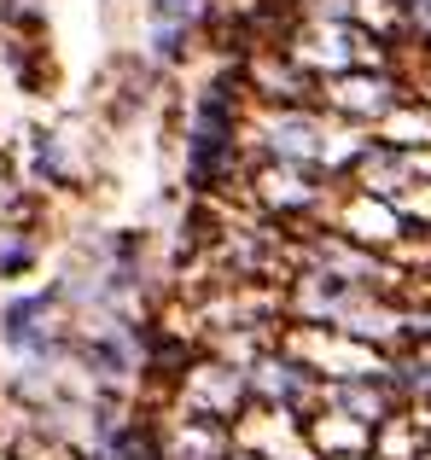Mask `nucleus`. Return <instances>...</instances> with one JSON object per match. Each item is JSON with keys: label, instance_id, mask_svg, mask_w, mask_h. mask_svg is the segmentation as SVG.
Instances as JSON below:
<instances>
[{"label": "nucleus", "instance_id": "nucleus-1", "mask_svg": "<svg viewBox=\"0 0 431 460\" xmlns=\"http://www.w3.org/2000/svg\"><path fill=\"white\" fill-rule=\"evenodd\" d=\"M332 105L350 117H385L397 105V88L385 76H367V70H350V76L332 82Z\"/></svg>", "mask_w": 431, "mask_h": 460}, {"label": "nucleus", "instance_id": "nucleus-2", "mask_svg": "<svg viewBox=\"0 0 431 460\" xmlns=\"http://www.w3.org/2000/svg\"><path fill=\"white\" fill-rule=\"evenodd\" d=\"M268 146L280 152L286 164H303V157H321V152H327V140H321V123H315V117L286 111V117H274V123H268Z\"/></svg>", "mask_w": 431, "mask_h": 460}, {"label": "nucleus", "instance_id": "nucleus-3", "mask_svg": "<svg viewBox=\"0 0 431 460\" xmlns=\"http://www.w3.org/2000/svg\"><path fill=\"white\" fill-rule=\"evenodd\" d=\"M239 396H245L239 373H227V367H205V373L193 379V391H187V402H193L205 420H222V414H233V408H239Z\"/></svg>", "mask_w": 431, "mask_h": 460}, {"label": "nucleus", "instance_id": "nucleus-4", "mask_svg": "<svg viewBox=\"0 0 431 460\" xmlns=\"http://www.w3.org/2000/svg\"><path fill=\"white\" fill-rule=\"evenodd\" d=\"M251 391L257 396H268V402H303V391H309V379H303V367L297 361H257L251 367Z\"/></svg>", "mask_w": 431, "mask_h": 460}, {"label": "nucleus", "instance_id": "nucleus-5", "mask_svg": "<svg viewBox=\"0 0 431 460\" xmlns=\"http://www.w3.org/2000/svg\"><path fill=\"white\" fill-rule=\"evenodd\" d=\"M327 402L339 408V414L362 420V426H379V420L391 414V396L379 391V385H362V379H350V385H332V391H327Z\"/></svg>", "mask_w": 431, "mask_h": 460}, {"label": "nucleus", "instance_id": "nucleus-6", "mask_svg": "<svg viewBox=\"0 0 431 460\" xmlns=\"http://www.w3.org/2000/svg\"><path fill=\"white\" fill-rule=\"evenodd\" d=\"M175 460H233L227 455V431L216 426V420H187L181 438H175Z\"/></svg>", "mask_w": 431, "mask_h": 460}, {"label": "nucleus", "instance_id": "nucleus-7", "mask_svg": "<svg viewBox=\"0 0 431 460\" xmlns=\"http://www.w3.org/2000/svg\"><path fill=\"white\" fill-rule=\"evenodd\" d=\"M257 187H262V199H268V204H280V210H303V204L315 199V181H309L297 164H280V169H268V175H262Z\"/></svg>", "mask_w": 431, "mask_h": 460}, {"label": "nucleus", "instance_id": "nucleus-8", "mask_svg": "<svg viewBox=\"0 0 431 460\" xmlns=\"http://www.w3.org/2000/svg\"><path fill=\"white\" fill-rule=\"evenodd\" d=\"M47 332H53V309H47V297H30V304H18L6 314V338H12V344H47Z\"/></svg>", "mask_w": 431, "mask_h": 460}, {"label": "nucleus", "instance_id": "nucleus-9", "mask_svg": "<svg viewBox=\"0 0 431 460\" xmlns=\"http://www.w3.org/2000/svg\"><path fill=\"white\" fill-rule=\"evenodd\" d=\"M356 35L350 30H315V47H309V58H315V65H332V70H344V65H356Z\"/></svg>", "mask_w": 431, "mask_h": 460}, {"label": "nucleus", "instance_id": "nucleus-10", "mask_svg": "<svg viewBox=\"0 0 431 460\" xmlns=\"http://www.w3.org/2000/svg\"><path fill=\"white\" fill-rule=\"evenodd\" d=\"M152 18L175 30V23H187V18H193V0H152Z\"/></svg>", "mask_w": 431, "mask_h": 460}, {"label": "nucleus", "instance_id": "nucleus-11", "mask_svg": "<svg viewBox=\"0 0 431 460\" xmlns=\"http://www.w3.org/2000/svg\"><path fill=\"white\" fill-rule=\"evenodd\" d=\"M239 460H257V455H239Z\"/></svg>", "mask_w": 431, "mask_h": 460}]
</instances>
